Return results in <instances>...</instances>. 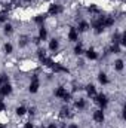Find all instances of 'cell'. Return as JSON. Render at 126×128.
Wrapping results in <instances>:
<instances>
[{
    "label": "cell",
    "instance_id": "cell-1",
    "mask_svg": "<svg viewBox=\"0 0 126 128\" xmlns=\"http://www.w3.org/2000/svg\"><path fill=\"white\" fill-rule=\"evenodd\" d=\"M60 12H63V8H61L60 4H52V6L49 8V15H51V16H55V15H58Z\"/></svg>",
    "mask_w": 126,
    "mask_h": 128
},
{
    "label": "cell",
    "instance_id": "cell-2",
    "mask_svg": "<svg viewBox=\"0 0 126 128\" xmlns=\"http://www.w3.org/2000/svg\"><path fill=\"white\" fill-rule=\"evenodd\" d=\"M12 92V86L9 85V84H3L1 86H0V94L4 97V96H9Z\"/></svg>",
    "mask_w": 126,
    "mask_h": 128
},
{
    "label": "cell",
    "instance_id": "cell-3",
    "mask_svg": "<svg viewBox=\"0 0 126 128\" xmlns=\"http://www.w3.org/2000/svg\"><path fill=\"white\" fill-rule=\"evenodd\" d=\"M94 121L95 122H99V124L104 122V112L102 110H95L94 112Z\"/></svg>",
    "mask_w": 126,
    "mask_h": 128
},
{
    "label": "cell",
    "instance_id": "cell-4",
    "mask_svg": "<svg viewBox=\"0 0 126 128\" xmlns=\"http://www.w3.org/2000/svg\"><path fill=\"white\" fill-rule=\"evenodd\" d=\"M68 40H71V42L79 40V33H77L76 28H70V32H68Z\"/></svg>",
    "mask_w": 126,
    "mask_h": 128
},
{
    "label": "cell",
    "instance_id": "cell-5",
    "mask_svg": "<svg viewBox=\"0 0 126 128\" xmlns=\"http://www.w3.org/2000/svg\"><path fill=\"white\" fill-rule=\"evenodd\" d=\"M96 103H99L101 107H105L107 103H108V100H107V97L104 96V94H101V96H98V98H96Z\"/></svg>",
    "mask_w": 126,
    "mask_h": 128
},
{
    "label": "cell",
    "instance_id": "cell-6",
    "mask_svg": "<svg viewBox=\"0 0 126 128\" xmlns=\"http://www.w3.org/2000/svg\"><path fill=\"white\" fill-rule=\"evenodd\" d=\"M28 90H30V92H37L39 91V80H31Z\"/></svg>",
    "mask_w": 126,
    "mask_h": 128
},
{
    "label": "cell",
    "instance_id": "cell-7",
    "mask_svg": "<svg viewBox=\"0 0 126 128\" xmlns=\"http://www.w3.org/2000/svg\"><path fill=\"white\" fill-rule=\"evenodd\" d=\"M89 30V24L86 21H80L79 24V32H88Z\"/></svg>",
    "mask_w": 126,
    "mask_h": 128
},
{
    "label": "cell",
    "instance_id": "cell-8",
    "mask_svg": "<svg viewBox=\"0 0 126 128\" xmlns=\"http://www.w3.org/2000/svg\"><path fill=\"white\" fill-rule=\"evenodd\" d=\"M58 46H60V43H58V40H57V39L51 40V43H49V49H51V51H54V52H55V51L58 49Z\"/></svg>",
    "mask_w": 126,
    "mask_h": 128
},
{
    "label": "cell",
    "instance_id": "cell-9",
    "mask_svg": "<svg viewBox=\"0 0 126 128\" xmlns=\"http://www.w3.org/2000/svg\"><path fill=\"white\" fill-rule=\"evenodd\" d=\"M65 94H67V90H65V88H58V90L55 91V97H58V98H63Z\"/></svg>",
    "mask_w": 126,
    "mask_h": 128
},
{
    "label": "cell",
    "instance_id": "cell-10",
    "mask_svg": "<svg viewBox=\"0 0 126 128\" xmlns=\"http://www.w3.org/2000/svg\"><path fill=\"white\" fill-rule=\"evenodd\" d=\"M86 55H88V58H91V60H95V58H98V54L95 52L94 49H89V51L86 52Z\"/></svg>",
    "mask_w": 126,
    "mask_h": 128
},
{
    "label": "cell",
    "instance_id": "cell-11",
    "mask_svg": "<svg viewBox=\"0 0 126 128\" xmlns=\"http://www.w3.org/2000/svg\"><path fill=\"white\" fill-rule=\"evenodd\" d=\"M85 106H86V103H85V100H79V101H76V109H79V110H82V109H85Z\"/></svg>",
    "mask_w": 126,
    "mask_h": 128
},
{
    "label": "cell",
    "instance_id": "cell-12",
    "mask_svg": "<svg viewBox=\"0 0 126 128\" xmlns=\"http://www.w3.org/2000/svg\"><path fill=\"white\" fill-rule=\"evenodd\" d=\"M25 112H27V110H25V107H24V106L16 107V115H18V116H24V115H25Z\"/></svg>",
    "mask_w": 126,
    "mask_h": 128
},
{
    "label": "cell",
    "instance_id": "cell-13",
    "mask_svg": "<svg viewBox=\"0 0 126 128\" xmlns=\"http://www.w3.org/2000/svg\"><path fill=\"white\" fill-rule=\"evenodd\" d=\"M98 79H99V82H101V84H104V85L108 82V80H107V74H105V73H99Z\"/></svg>",
    "mask_w": 126,
    "mask_h": 128
},
{
    "label": "cell",
    "instance_id": "cell-14",
    "mask_svg": "<svg viewBox=\"0 0 126 128\" xmlns=\"http://www.w3.org/2000/svg\"><path fill=\"white\" fill-rule=\"evenodd\" d=\"M46 36H48L46 28H43V27H42V28H40V32H39V39H43V40H45V39H46Z\"/></svg>",
    "mask_w": 126,
    "mask_h": 128
},
{
    "label": "cell",
    "instance_id": "cell-15",
    "mask_svg": "<svg viewBox=\"0 0 126 128\" xmlns=\"http://www.w3.org/2000/svg\"><path fill=\"white\" fill-rule=\"evenodd\" d=\"M86 92H88L89 96L94 97L95 96V86L94 85H88V86H86Z\"/></svg>",
    "mask_w": 126,
    "mask_h": 128
},
{
    "label": "cell",
    "instance_id": "cell-16",
    "mask_svg": "<svg viewBox=\"0 0 126 128\" xmlns=\"http://www.w3.org/2000/svg\"><path fill=\"white\" fill-rule=\"evenodd\" d=\"M114 67H116V70H119V72H120V70H123V61H122V60H117Z\"/></svg>",
    "mask_w": 126,
    "mask_h": 128
},
{
    "label": "cell",
    "instance_id": "cell-17",
    "mask_svg": "<svg viewBox=\"0 0 126 128\" xmlns=\"http://www.w3.org/2000/svg\"><path fill=\"white\" fill-rule=\"evenodd\" d=\"M12 28H13V27H12L10 24H4V33H6V34H10V33L13 32Z\"/></svg>",
    "mask_w": 126,
    "mask_h": 128
},
{
    "label": "cell",
    "instance_id": "cell-18",
    "mask_svg": "<svg viewBox=\"0 0 126 128\" xmlns=\"http://www.w3.org/2000/svg\"><path fill=\"white\" fill-rule=\"evenodd\" d=\"M12 49H13V48H12L10 43H6V45H4V51H6V54H12Z\"/></svg>",
    "mask_w": 126,
    "mask_h": 128
},
{
    "label": "cell",
    "instance_id": "cell-19",
    "mask_svg": "<svg viewBox=\"0 0 126 128\" xmlns=\"http://www.w3.org/2000/svg\"><path fill=\"white\" fill-rule=\"evenodd\" d=\"M83 52V48H82V45H77L76 48H74V54H77V55H80Z\"/></svg>",
    "mask_w": 126,
    "mask_h": 128
},
{
    "label": "cell",
    "instance_id": "cell-20",
    "mask_svg": "<svg viewBox=\"0 0 126 128\" xmlns=\"http://www.w3.org/2000/svg\"><path fill=\"white\" fill-rule=\"evenodd\" d=\"M3 110H6V106L3 104V101L0 100V112H3Z\"/></svg>",
    "mask_w": 126,
    "mask_h": 128
},
{
    "label": "cell",
    "instance_id": "cell-21",
    "mask_svg": "<svg viewBox=\"0 0 126 128\" xmlns=\"http://www.w3.org/2000/svg\"><path fill=\"white\" fill-rule=\"evenodd\" d=\"M67 128H79V125H76V124H71V125H68Z\"/></svg>",
    "mask_w": 126,
    "mask_h": 128
},
{
    "label": "cell",
    "instance_id": "cell-22",
    "mask_svg": "<svg viewBox=\"0 0 126 128\" xmlns=\"http://www.w3.org/2000/svg\"><path fill=\"white\" fill-rule=\"evenodd\" d=\"M24 128H33V124L31 122H28V124H25V127Z\"/></svg>",
    "mask_w": 126,
    "mask_h": 128
}]
</instances>
